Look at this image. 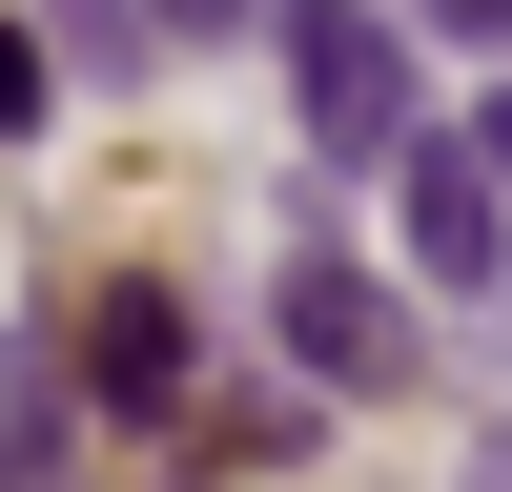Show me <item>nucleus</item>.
<instances>
[{"label": "nucleus", "mask_w": 512, "mask_h": 492, "mask_svg": "<svg viewBox=\"0 0 512 492\" xmlns=\"http://www.w3.org/2000/svg\"><path fill=\"white\" fill-rule=\"evenodd\" d=\"M82 410H205V308L164 267H123L103 308H82Z\"/></svg>", "instance_id": "3"}, {"label": "nucleus", "mask_w": 512, "mask_h": 492, "mask_svg": "<svg viewBox=\"0 0 512 492\" xmlns=\"http://www.w3.org/2000/svg\"><path fill=\"white\" fill-rule=\"evenodd\" d=\"M185 451H205V472H287V451H308V410H267V390H226V410H205Z\"/></svg>", "instance_id": "5"}, {"label": "nucleus", "mask_w": 512, "mask_h": 492, "mask_svg": "<svg viewBox=\"0 0 512 492\" xmlns=\"http://www.w3.org/2000/svg\"><path fill=\"white\" fill-rule=\"evenodd\" d=\"M431 21H451V41H492V62H512V0H431Z\"/></svg>", "instance_id": "8"}, {"label": "nucleus", "mask_w": 512, "mask_h": 492, "mask_svg": "<svg viewBox=\"0 0 512 492\" xmlns=\"http://www.w3.org/2000/svg\"><path fill=\"white\" fill-rule=\"evenodd\" d=\"M472 164H492V185H512V82H492V103H472Z\"/></svg>", "instance_id": "9"}, {"label": "nucleus", "mask_w": 512, "mask_h": 492, "mask_svg": "<svg viewBox=\"0 0 512 492\" xmlns=\"http://www.w3.org/2000/svg\"><path fill=\"white\" fill-rule=\"evenodd\" d=\"M144 21H164V41H205V21H246V0H144Z\"/></svg>", "instance_id": "10"}, {"label": "nucleus", "mask_w": 512, "mask_h": 492, "mask_svg": "<svg viewBox=\"0 0 512 492\" xmlns=\"http://www.w3.org/2000/svg\"><path fill=\"white\" fill-rule=\"evenodd\" d=\"M472 492H512V410H492V431H472Z\"/></svg>", "instance_id": "11"}, {"label": "nucleus", "mask_w": 512, "mask_h": 492, "mask_svg": "<svg viewBox=\"0 0 512 492\" xmlns=\"http://www.w3.org/2000/svg\"><path fill=\"white\" fill-rule=\"evenodd\" d=\"M41 21H62V62H82V82H123V62H144V41H164L144 0H41Z\"/></svg>", "instance_id": "6"}, {"label": "nucleus", "mask_w": 512, "mask_h": 492, "mask_svg": "<svg viewBox=\"0 0 512 492\" xmlns=\"http://www.w3.org/2000/svg\"><path fill=\"white\" fill-rule=\"evenodd\" d=\"M390 226H410V267L472 308V287H512V185L472 144H390Z\"/></svg>", "instance_id": "4"}, {"label": "nucleus", "mask_w": 512, "mask_h": 492, "mask_svg": "<svg viewBox=\"0 0 512 492\" xmlns=\"http://www.w3.org/2000/svg\"><path fill=\"white\" fill-rule=\"evenodd\" d=\"M287 103H308L328 164H390L410 144V41L369 21V0H287Z\"/></svg>", "instance_id": "2"}, {"label": "nucleus", "mask_w": 512, "mask_h": 492, "mask_svg": "<svg viewBox=\"0 0 512 492\" xmlns=\"http://www.w3.org/2000/svg\"><path fill=\"white\" fill-rule=\"evenodd\" d=\"M267 328H287V369H308L328 410H390L410 390V308L349 267V246H287V267H267Z\"/></svg>", "instance_id": "1"}, {"label": "nucleus", "mask_w": 512, "mask_h": 492, "mask_svg": "<svg viewBox=\"0 0 512 492\" xmlns=\"http://www.w3.org/2000/svg\"><path fill=\"white\" fill-rule=\"evenodd\" d=\"M41 103H62V62H41V21H0V144H41Z\"/></svg>", "instance_id": "7"}]
</instances>
